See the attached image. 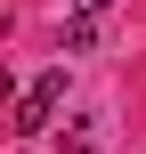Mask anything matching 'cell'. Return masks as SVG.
I'll return each instance as SVG.
<instances>
[{
	"label": "cell",
	"instance_id": "3957f363",
	"mask_svg": "<svg viewBox=\"0 0 146 154\" xmlns=\"http://www.w3.org/2000/svg\"><path fill=\"white\" fill-rule=\"evenodd\" d=\"M73 8H81V16H106V8H114V0H73Z\"/></svg>",
	"mask_w": 146,
	"mask_h": 154
},
{
	"label": "cell",
	"instance_id": "6da1fadb",
	"mask_svg": "<svg viewBox=\"0 0 146 154\" xmlns=\"http://www.w3.org/2000/svg\"><path fill=\"white\" fill-rule=\"evenodd\" d=\"M57 106H65V73H41V81H33L24 97H16V114H8V130H16V138H41Z\"/></svg>",
	"mask_w": 146,
	"mask_h": 154
},
{
	"label": "cell",
	"instance_id": "7a4b0ae2",
	"mask_svg": "<svg viewBox=\"0 0 146 154\" xmlns=\"http://www.w3.org/2000/svg\"><path fill=\"white\" fill-rule=\"evenodd\" d=\"M65 49H73V57H81V49H98V16H81V8H73V16H65Z\"/></svg>",
	"mask_w": 146,
	"mask_h": 154
}]
</instances>
